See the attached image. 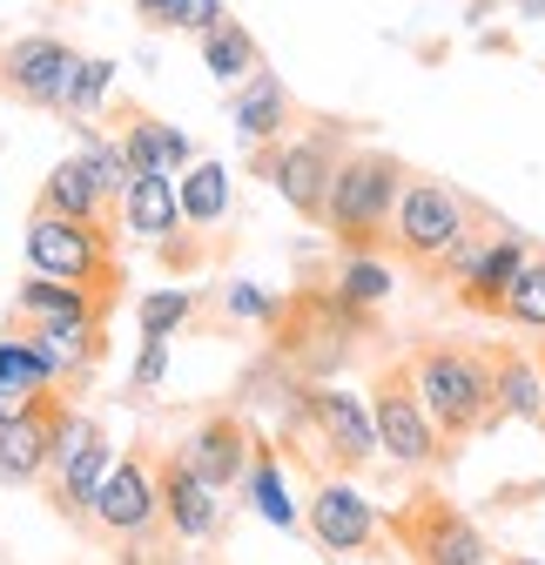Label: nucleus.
Wrapping results in <instances>:
<instances>
[{"mask_svg": "<svg viewBox=\"0 0 545 565\" xmlns=\"http://www.w3.org/2000/svg\"><path fill=\"white\" fill-rule=\"evenodd\" d=\"M412 384L431 411V424L445 431V445H471L479 431L499 424V404H492V350L485 343H451V337H431L412 350Z\"/></svg>", "mask_w": 545, "mask_h": 565, "instance_id": "obj_1", "label": "nucleus"}, {"mask_svg": "<svg viewBox=\"0 0 545 565\" xmlns=\"http://www.w3.org/2000/svg\"><path fill=\"white\" fill-rule=\"evenodd\" d=\"M404 182H412V169L391 149H344L330 202H323V230L336 236V249H384Z\"/></svg>", "mask_w": 545, "mask_h": 565, "instance_id": "obj_2", "label": "nucleus"}, {"mask_svg": "<svg viewBox=\"0 0 545 565\" xmlns=\"http://www.w3.org/2000/svg\"><path fill=\"white\" fill-rule=\"evenodd\" d=\"M336 162H344V135H336V121L290 128L284 141H263V149H249V169H256L269 189H277L303 223H323V202H330Z\"/></svg>", "mask_w": 545, "mask_h": 565, "instance_id": "obj_3", "label": "nucleus"}, {"mask_svg": "<svg viewBox=\"0 0 545 565\" xmlns=\"http://www.w3.org/2000/svg\"><path fill=\"white\" fill-rule=\"evenodd\" d=\"M371 424H377V458H391L397 471H438L451 465V445L431 424L418 384H412V358L404 364H384L377 384H371Z\"/></svg>", "mask_w": 545, "mask_h": 565, "instance_id": "obj_4", "label": "nucleus"}, {"mask_svg": "<svg viewBox=\"0 0 545 565\" xmlns=\"http://www.w3.org/2000/svg\"><path fill=\"white\" fill-rule=\"evenodd\" d=\"M479 230V209H471L451 182H431V175H412L397 195V216H391V243L412 269H438L451 256V243H464Z\"/></svg>", "mask_w": 545, "mask_h": 565, "instance_id": "obj_5", "label": "nucleus"}, {"mask_svg": "<svg viewBox=\"0 0 545 565\" xmlns=\"http://www.w3.org/2000/svg\"><path fill=\"white\" fill-rule=\"evenodd\" d=\"M391 545H404L412 565H492V539L479 532V519H464L445 491H418L397 512H384Z\"/></svg>", "mask_w": 545, "mask_h": 565, "instance_id": "obj_6", "label": "nucleus"}, {"mask_svg": "<svg viewBox=\"0 0 545 565\" xmlns=\"http://www.w3.org/2000/svg\"><path fill=\"white\" fill-rule=\"evenodd\" d=\"M21 249H28V269L41 276L115 290V223H75V216H54V209H34Z\"/></svg>", "mask_w": 545, "mask_h": 565, "instance_id": "obj_7", "label": "nucleus"}, {"mask_svg": "<svg viewBox=\"0 0 545 565\" xmlns=\"http://www.w3.org/2000/svg\"><path fill=\"white\" fill-rule=\"evenodd\" d=\"M303 525H310V539H317L330 558H377V552L391 545L384 512L364 499L357 484H351V471H330V478H317V484H310Z\"/></svg>", "mask_w": 545, "mask_h": 565, "instance_id": "obj_8", "label": "nucleus"}, {"mask_svg": "<svg viewBox=\"0 0 545 565\" xmlns=\"http://www.w3.org/2000/svg\"><path fill=\"white\" fill-rule=\"evenodd\" d=\"M108 465H115L108 431H101L88 411L67 404V411H61V445H54V465H47V478H41V484H47V499H54V512H61V519H88V505H95V491H101Z\"/></svg>", "mask_w": 545, "mask_h": 565, "instance_id": "obj_9", "label": "nucleus"}, {"mask_svg": "<svg viewBox=\"0 0 545 565\" xmlns=\"http://www.w3.org/2000/svg\"><path fill=\"white\" fill-rule=\"evenodd\" d=\"M88 525L135 545V539H156L162 532V471L142 458V451H128L108 465L101 491H95V505H88Z\"/></svg>", "mask_w": 545, "mask_h": 565, "instance_id": "obj_10", "label": "nucleus"}, {"mask_svg": "<svg viewBox=\"0 0 545 565\" xmlns=\"http://www.w3.org/2000/svg\"><path fill=\"white\" fill-rule=\"evenodd\" d=\"M297 404H303V424H310L317 445H323V465H336V471H364V465L377 458L371 397H357V391H344V384H310Z\"/></svg>", "mask_w": 545, "mask_h": 565, "instance_id": "obj_11", "label": "nucleus"}, {"mask_svg": "<svg viewBox=\"0 0 545 565\" xmlns=\"http://www.w3.org/2000/svg\"><path fill=\"white\" fill-rule=\"evenodd\" d=\"M75 61L82 54L67 41H54V34H21V41L0 47V88L14 102H28V108H61V88L75 75Z\"/></svg>", "mask_w": 545, "mask_h": 565, "instance_id": "obj_12", "label": "nucleus"}, {"mask_svg": "<svg viewBox=\"0 0 545 565\" xmlns=\"http://www.w3.org/2000/svg\"><path fill=\"white\" fill-rule=\"evenodd\" d=\"M156 471H162V532H169L175 545H216V539H223V491L202 484V478L182 465V451L162 458Z\"/></svg>", "mask_w": 545, "mask_h": 565, "instance_id": "obj_13", "label": "nucleus"}, {"mask_svg": "<svg viewBox=\"0 0 545 565\" xmlns=\"http://www.w3.org/2000/svg\"><path fill=\"white\" fill-rule=\"evenodd\" d=\"M525 256H532L525 236L492 230V236L479 243V256L464 263V276L451 282V290H458V310H471V317H505V297H512V282H519Z\"/></svg>", "mask_w": 545, "mask_h": 565, "instance_id": "obj_14", "label": "nucleus"}, {"mask_svg": "<svg viewBox=\"0 0 545 565\" xmlns=\"http://www.w3.org/2000/svg\"><path fill=\"white\" fill-rule=\"evenodd\" d=\"M175 451H182V465H189L202 484L236 491L243 471H249V458H256V438H249V424H243L236 411H216V417H202Z\"/></svg>", "mask_w": 545, "mask_h": 565, "instance_id": "obj_15", "label": "nucleus"}, {"mask_svg": "<svg viewBox=\"0 0 545 565\" xmlns=\"http://www.w3.org/2000/svg\"><path fill=\"white\" fill-rule=\"evenodd\" d=\"M14 317H21L28 330H47V323H101V317H108V290L28 269L21 290H14Z\"/></svg>", "mask_w": 545, "mask_h": 565, "instance_id": "obj_16", "label": "nucleus"}, {"mask_svg": "<svg viewBox=\"0 0 545 565\" xmlns=\"http://www.w3.org/2000/svg\"><path fill=\"white\" fill-rule=\"evenodd\" d=\"M61 411L54 397H41L28 417L0 424V484H41L47 465H54V445H61Z\"/></svg>", "mask_w": 545, "mask_h": 565, "instance_id": "obj_17", "label": "nucleus"}, {"mask_svg": "<svg viewBox=\"0 0 545 565\" xmlns=\"http://www.w3.org/2000/svg\"><path fill=\"white\" fill-rule=\"evenodd\" d=\"M115 135H121V149H128V162L135 169H156V175H182L189 162H195V141L175 128V121H162V115H149V108H115V121H108Z\"/></svg>", "mask_w": 545, "mask_h": 565, "instance_id": "obj_18", "label": "nucleus"}, {"mask_svg": "<svg viewBox=\"0 0 545 565\" xmlns=\"http://www.w3.org/2000/svg\"><path fill=\"white\" fill-rule=\"evenodd\" d=\"M229 121H236V135L249 141V149H263V141H284L297 128V102H290V88L269 75V67H256L249 82L229 88Z\"/></svg>", "mask_w": 545, "mask_h": 565, "instance_id": "obj_19", "label": "nucleus"}, {"mask_svg": "<svg viewBox=\"0 0 545 565\" xmlns=\"http://www.w3.org/2000/svg\"><path fill=\"white\" fill-rule=\"evenodd\" d=\"M115 223L135 236V243H169L182 230V195H175V175H156V169H135V182L121 189L115 202Z\"/></svg>", "mask_w": 545, "mask_h": 565, "instance_id": "obj_20", "label": "nucleus"}, {"mask_svg": "<svg viewBox=\"0 0 545 565\" xmlns=\"http://www.w3.org/2000/svg\"><path fill=\"white\" fill-rule=\"evenodd\" d=\"M34 209H54V216H75V223H115V195L95 182V169L82 156H61L41 189H34Z\"/></svg>", "mask_w": 545, "mask_h": 565, "instance_id": "obj_21", "label": "nucleus"}, {"mask_svg": "<svg viewBox=\"0 0 545 565\" xmlns=\"http://www.w3.org/2000/svg\"><path fill=\"white\" fill-rule=\"evenodd\" d=\"M492 404H499V417L545 424V377H538V358H532V350L492 343Z\"/></svg>", "mask_w": 545, "mask_h": 565, "instance_id": "obj_22", "label": "nucleus"}, {"mask_svg": "<svg viewBox=\"0 0 545 565\" xmlns=\"http://www.w3.org/2000/svg\"><path fill=\"white\" fill-rule=\"evenodd\" d=\"M243 499L263 512V525H277V532H297L303 525V505L290 499V484H284V458L263 451V445H256V458L243 471Z\"/></svg>", "mask_w": 545, "mask_h": 565, "instance_id": "obj_23", "label": "nucleus"}, {"mask_svg": "<svg viewBox=\"0 0 545 565\" xmlns=\"http://www.w3.org/2000/svg\"><path fill=\"white\" fill-rule=\"evenodd\" d=\"M195 47H202V67L223 82V88H236V82H249L256 67H263V47H256V34L243 28V21H216L210 34H195Z\"/></svg>", "mask_w": 545, "mask_h": 565, "instance_id": "obj_24", "label": "nucleus"}, {"mask_svg": "<svg viewBox=\"0 0 545 565\" xmlns=\"http://www.w3.org/2000/svg\"><path fill=\"white\" fill-rule=\"evenodd\" d=\"M175 195H182V230H216L229 216V169L223 162H189L175 175Z\"/></svg>", "mask_w": 545, "mask_h": 565, "instance_id": "obj_25", "label": "nucleus"}, {"mask_svg": "<svg viewBox=\"0 0 545 565\" xmlns=\"http://www.w3.org/2000/svg\"><path fill=\"white\" fill-rule=\"evenodd\" d=\"M75 156L95 169V182L121 202V189L135 182V162H128V149H121V135L115 128H101V121H75Z\"/></svg>", "mask_w": 545, "mask_h": 565, "instance_id": "obj_26", "label": "nucleus"}, {"mask_svg": "<svg viewBox=\"0 0 545 565\" xmlns=\"http://www.w3.org/2000/svg\"><path fill=\"white\" fill-rule=\"evenodd\" d=\"M336 297H344L351 310H377L384 297H391V263L377 256V249H344V263H336V282H330Z\"/></svg>", "mask_w": 545, "mask_h": 565, "instance_id": "obj_27", "label": "nucleus"}, {"mask_svg": "<svg viewBox=\"0 0 545 565\" xmlns=\"http://www.w3.org/2000/svg\"><path fill=\"white\" fill-rule=\"evenodd\" d=\"M108 95H115V61L82 54L75 75H67V88H61V108H54V115H67V121H95V115L108 108Z\"/></svg>", "mask_w": 545, "mask_h": 565, "instance_id": "obj_28", "label": "nucleus"}, {"mask_svg": "<svg viewBox=\"0 0 545 565\" xmlns=\"http://www.w3.org/2000/svg\"><path fill=\"white\" fill-rule=\"evenodd\" d=\"M34 337H41V350H47V364L61 371V384L82 377V371H95V358H101V323H47V330H34Z\"/></svg>", "mask_w": 545, "mask_h": 565, "instance_id": "obj_29", "label": "nucleus"}, {"mask_svg": "<svg viewBox=\"0 0 545 565\" xmlns=\"http://www.w3.org/2000/svg\"><path fill=\"white\" fill-rule=\"evenodd\" d=\"M0 377H21L34 391H61V371L47 364V350H41L34 330H8V337H0Z\"/></svg>", "mask_w": 545, "mask_h": 565, "instance_id": "obj_30", "label": "nucleus"}, {"mask_svg": "<svg viewBox=\"0 0 545 565\" xmlns=\"http://www.w3.org/2000/svg\"><path fill=\"white\" fill-rule=\"evenodd\" d=\"M505 323L545 337V249L525 256V269H519V282H512V297H505Z\"/></svg>", "mask_w": 545, "mask_h": 565, "instance_id": "obj_31", "label": "nucleus"}, {"mask_svg": "<svg viewBox=\"0 0 545 565\" xmlns=\"http://www.w3.org/2000/svg\"><path fill=\"white\" fill-rule=\"evenodd\" d=\"M135 323H142V337H175L195 323V297L189 290H149L135 303Z\"/></svg>", "mask_w": 545, "mask_h": 565, "instance_id": "obj_32", "label": "nucleus"}, {"mask_svg": "<svg viewBox=\"0 0 545 565\" xmlns=\"http://www.w3.org/2000/svg\"><path fill=\"white\" fill-rule=\"evenodd\" d=\"M223 21V0H169L156 28H175V34H210Z\"/></svg>", "mask_w": 545, "mask_h": 565, "instance_id": "obj_33", "label": "nucleus"}, {"mask_svg": "<svg viewBox=\"0 0 545 565\" xmlns=\"http://www.w3.org/2000/svg\"><path fill=\"white\" fill-rule=\"evenodd\" d=\"M223 310L243 317V323H277V317H284V303L269 297V290H256V282H236V290L223 297Z\"/></svg>", "mask_w": 545, "mask_h": 565, "instance_id": "obj_34", "label": "nucleus"}, {"mask_svg": "<svg viewBox=\"0 0 545 565\" xmlns=\"http://www.w3.org/2000/svg\"><path fill=\"white\" fill-rule=\"evenodd\" d=\"M169 343H175V337H142V350H135V371H128L135 391H156V384L169 377Z\"/></svg>", "mask_w": 545, "mask_h": 565, "instance_id": "obj_35", "label": "nucleus"}, {"mask_svg": "<svg viewBox=\"0 0 545 565\" xmlns=\"http://www.w3.org/2000/svg\"><path fill=\"white\" fill-rule=\"evenodd\" d=\"M41 397H54V391H34V384H21V377H0V424H14V417H28Z\"/></svg>", "mask_w": 545, "mask_h": 565, "instance_id": "obj_36", "label": "nucleus"}, {"mask_svg": "<svg viewBox=\"0 0 545 565\" xmlns=\"http://www.w3.org/2000/svg\"><path fill=\"white\" fill-rule=\"evenodd\" d=\"M162 8H169V0H135V14H142V21H149V28H156V21H162Z\"/></svg>", "mask_w": 545, "mask_h": 565, "instance_id": "obj_37", "label": "nucleus"}, {"mask_svg": "<svg viewBox=\"0 0 545 565\" xmlns=\"http://www.w3.org/2000/svg\"><path fill=\"white\" fill-rule=\"evenodd\" d=\"M492 565H545V558H492Z\"/></svg>", "mask_w": 545, "mask_h": 565, "instance_id": "obj_38", "label": "nucleus"}, {"mask_svg": "<svg viewBox=\"0 0 545 565\" xmlns=\"http://www.w3.org/2000/svg\"><path fill=\"white\" fill-rule=\"evenodd\" d=\"M538 377H545V343H538Z\"/></svg>", "mask_w": 545, "mask_h": 565, "instance_id": "obj_39", "label": "nucleus"}, {"mask_svg": "<svg viewBox=\"0 0 545 565\" xmlns=\"http://www.w3.org/2000/svg\"><path fill=\"white\" fill-rule=\"evenodd\" d=\"M162 565H189V558H162Z\"/></svg>", "mask_w": 545, "mask_h": 565, "instance_id": "obj_40", "label": "nucleus"}]
</instances>
